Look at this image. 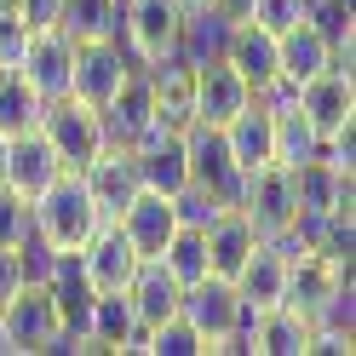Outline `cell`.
Instances as JSON below:
<instances>
[{
	"label": "cell",
	"mask_w": 356,
	"mask_h": 356,
	"mask_svg": "<svg viewBox=\"0 0 356 356\" xmlns=\"http://www.w3.org/2000/svg\"><path fill=\"white\" fill-rule=\"evenodd\" d=\"M47 287H52V305H58V322H63V333H70V339L81 345V333H86V316H92V299H98V287L86 282L81 248H58V253H52Z\"/></svg>",
	"instance_id": "14"
},
{
	"label": "cell",
	"mask_w": 356,
	"mask_h": 356,
	"mask_svg": "<svg viewBox=\"0 0 356 356\" xmlns=\"http://www.w3.org/2000/svg\"><path fill=\"white\" fill-rule=\"evenodd\" d=\"M58 172H63V161H58V149L40 138V127L12 132V138H6V172H0V184H6V190H17L24 202H35V195L47 190Z\"/></svg>",
	"instance_id": "15"
},
{
	"label": "cell",
	"mask_w": 356,
	"mask_h": 356,
	"mask_svg": "<svg viewBox=\"0 0 356 356\" xmlns=\"http://www.w3.org/2000/svg\"><path fill=\"white\" fill-rule=\"evenodd\" d=\"M17 287H24V264H17V248H6V241H0V305H6Z\"/></svg>",
	"instance_id": "40"
},
{
	"label": "cell",
	"mask_w": 356,
	"mask_h": 356,
	"mask_svg": "<svg viewBox=\"0 0 356 356\" xmlns=\"http://www.w3.org/2000/svg\"><path fill=\"white\" fill-rule=\"evenodd\" d=\"M115 225L127 230V241L138 248V259H155L167 248V236L178 230V207H172V195H161V190H132V202L115 213Z\"/></svg>",
	"instance_id": "18"
},
{
	"label": "cell",
	"mask_w": 356,
	"mask_h": 356,
	"mask_svg": "<svg viewBox=\"0 0 356 356\" xmlns=\"http://www.w3.org/2000/svg\"><path fill=\"white\" fill-rule=\"evenodd\" d=\"M241 339H248V356H305L310 322L293 305H270V310H253V322H248Z\"/></svg>",
	"instance_id": "25"
},
{
	"label": "cell",
	"mask_w": 356,
	"mask_h": 356,
	"mask_svg": "<svg viewBox=\"0 0 356 356\" xmlns=\"http://www.w3.org/2000/svg\"><path fill=\"white\" fill-rule=\"evenodd\" d=\"M0 172H6V132H0Z\"/></svg>",
	"instance_id": "44"
},
{
	"label": "cell",
	"mask_w": 356,
	"mask_h": 356,
	"mask_svg": "<svg viewBox=\"0 0 356 356\" xmlns=\"http://www.w3.org/2000/svg\"><path fill=\"white\" fill-rule=\"evenodd\" d=\"M299 17H305V0H253V24H264L270 35L293 29Z\"/></svg>",
	"instance_id": "38"
},
{
	"label": "cell",
	"mask_w": 356,
	"mask_h": 356,
	"mask_svg": "<svg viewBox=\"0 0 356 356\" xmlns=\"http://www.w3.org/2000/svg\"><path fill=\"white\" fill-rule=\"evenodd\" d=\"M17 17H24L29 29H47L58 17V0H17Z\"/></svg>",
	"instance_id": "41"
},
{
	"label": "cell",
	"mask_w": 356,
	"mask_h": 356,
	"mask_svg": "<svg viewBox=\"0 0 356 356\" xmlns=\"http://www.w3.org/2000/svg\"><path fill=\"white\" fill-rule=\"evenodd\" d=\"M81 264H86V282H92L98 293H115V287H127L132 270H138V248L127 241V230L115 225V218H104V225L86 236Z\"/></svg>",
	"instance_id": "16"
},
{
	"label": "cell",
	"mask_w": 356,
	"mask_h": 356,
	"mask_svg": "<svg viewBox=\"0 0 356 356\" xmlns=\"http://www.w3.org/2000/svg\"><path fill=\"white\" fill-rule=\"evenodd\" d=\"M81 350L149 356V327H144L138 316H132V299H127V287H115V293H98V299H92V316H86Z\"/></svg>",
	"instance_id": "9"
},
{
	"label": "cell",
	"mask_w": 356,
	"mask_h": 356,
	"mask_svg": "<svg viewBox=\"0 0 356 356\" xmlns=\"http://www.w3.org/2000/svg\"><path fill=\"white\" fill-rule=\"evenodd\" d=\"M241 213H248V225H253L264 241L287 236V230H293V218H299V202H293V172H287L282 161L248 172V190H241Z\"/></svg>",
	"instance_id": "8"
},
{
	"label": "cell",
	"mask_w": 356,
	"mask_h": 356,
	"mask_svg": "<svg viewBox=\"0 0 356 356\" xmlns=\"http://www.w3.org/2000/svg\"><path fill=\"white\" fill-rule=\"evenodd\" d=\"M230 17H218L213 6H190L184 12V35H178V58L190 63H207V58H225V40H230Z\"/></svg>",
	"instance_id": "30"
},
{
	"label": "cell",
	"mask_w": 356,
	"mask_h": 356,
	"mask_svg": "<svg viewBox=\"0 0 356 356\" xmlns=\"http://www.w3.org/2000/svg\"><path fill=\"white\" fill-rule=\"evenodd\" d=\"M293 172V202L299 213H350L356 190H350V172H339L327 155H310V161L287 167Z\"/></svg>",
	"instance_id": "22"
},
{
	"label": "cell",
	"mask_w": 356,
	"mask_h": 356,
	"mask_svg": "<svg viewBox=\"0 0 356 356\" xmlns=\"http://www.w3.org/2000/svg\"><path fill=\"white\" fill-rule=\"evenodd\" d=\"M86 178V190H92V202L104 218H115L127 202H132V190H138V167H132V149H115V144H104L92 161L81 167Z\"/></svg>",
	"instance_id": "24"
},
{
	"label": "cell",
	"mask_w": 356,
	"mask_h": 356,
	"mask_svg": "<svg viewBox=\"0 0 356 356\" xmlns=\"http://www.w3.org/2000/svg\"><path fill=\"white\" fill-rule=\"evenodd\" d=\"M132 167H138V184L144 190H161V195H178L190 184V161H184V132H172L155 121L138 144H132Z\"/></svg>",
	"instance_id": "11"
},
{
	"label": "cell",
	"mask_w": 356,
	"mask_h": 356,
	"mask_svg": "<svg viewBox=\"0 0 356 356\" xmlns=\"http://www.w3.org/2000/svg\"><path fill=\"white\" fill-rule=\"evenodd\" d=\"M178 6H184V12H190V6H207V0H178Z\"/></svg>",
	"instance_id": "45"
},
{
	"label": "cell",
	"mask_w": 356,
	"mask_h": 356,
	"mask_svg": "<svg viewBox=\"0 0 356 356\" xmlns=\"http://www.w3.org/2000/svg\"><path fill=\"white\" fill-rule=\"evenodd\" d=\"M327 63H333V47H327V40L305 24V17H299L293 29H282V35H276V70H282V81H287V86L316 81Z\"/></svg>",
	"instance_id": "27"
},
{
	"label": "cell",
	"mask_w": 356,
	"mask_h": 356,
	"mask_svg": "<svg viewBox=\"0 0 356 356\" xmlns=\"http://www.w3.org/2000/svg\"><path fill=\"white\" fill-rule=\"evenodd\" d=\"M202 236H207V270L213 276H236L241 264H248L253 241H259V230L248 225V213H241V207H225Z\"/></svg>",
	"instance_id": "28"
},
{
	"label": "cell",
	"mask_w": 356,
	"mask_h": 356,
	"mask_svg": "<svg viewBox=\"0 0 356 356\" xmlns=\"http://www.w3.org/2000/svg\"><path fill=\"white\" fill-rule=\"evenodd\" d=\"M253 98V86L241 81L225 58H207V63H195V121H207V127H225L236 109H248Z\"/></svg>",
	"instance_id": "23"
},
{
	"label": "cell",
	"mask_w": 356,
	"mask_h": 356,
	"mask_svg": "<svg viewBox=\"0 0 356 356\" xmlns=\"http://www.w3.org/2000/svg\"><path fill=\"white\" fill-rule=\"evenodd\" d=\"M178 316H184L195 333H202V345L213 350L218 339H241L248 333V322H253V305H241V293H236V282L230 276H202V282H190L184 287V299H178ZM248 345V339H241Z\"/></svg>",
	"instance_id": "2"
},
{
	"label": "cell",
	"mask_w": 356,
	"mask_h": 356,
	"mask_svg": "<svg viewBox=\"0 0 356 356\" xmlns=\"http://www.w3.org/2000/svg\"><path fill=\"white\" fill-rule=\"evenodd\" d=\"M40 138H47L58 149L63 172H81L92 155L104 149V127H98V109L81 104L75 92L63 98H47V109H40Z\"/></svg>",
	"instance_id": "4"
},
{
	"label": "cell",
	"mask_w": 356,
	"mask_h": 356,
	"mask_svg": "<svg viewBox=\"0 0 356 356\" xmlns=\"http://www.w3.org/2000/svg\"><path fill=\"white\" fill-rule=\"evenodd\" d=\"M225 63L253 86V98L270 92V86L282 81V70H276V35L264 29V24H253V17L230 29V40H225Z\"/></svg>",
	"instance_id": "21"
},
{
	"label": "cell",
	"mask_w": 356,
	"mask_h": 356,
	"mask_svg": "<svg viewBox=\"0 0 356 356\" xmlns=\"http://www.w3.org/2000/svg\"><path fill=\"white\" fill-rule=\"evenodd\" d=\"M132 75V52L121 40H75V63H70V92L81 104H104L115 86Z\"/></svg>",
	"instance_id": "10"
},
{
	"label": "cell",
	"mask_w": 356,
	"mask_h": 356,
	"mask_svg": "<svg viewBox=\"0 0 356 356\" xmlns=\"http://www.w3.org/2000/svg\"><path fill=\"white\" fill-rule=\"evenodd\" d=\"M29 213H35V230L47 236L52 248H86V236L104 225V213H98V202H92V190H86L81 172H58L29 202Z\"/></svg>",
	"instance_id": "1"
},
{
	"label": "cell",
	"mask_w": 356,
	"mask_h": 356,
	"mask_svg": "<svg viewBox=\"0 0 356 356\" xmlns=\"http://www.w3.org/2000/svg\"><path fill=\"white\" fill-rule=\"evenodd\" d=\"M287 270H293V253H287V241H253V253L248 264L230 276L236 282V293L241 305H253V310H270V305H287Z\"/></svg>",
	"instance_id": "13"
},
{
	"label": "cell",
	"mask_w": 356,
	"mask_h": 356,
	"mask_svg": "<svg viewBox=\"0 0 356 356\" xmlns=\"http://www.w3.org/2000/svg\"><path fill=\"white\" fill-rule=\"evenodd\" d=\"M52 24L70 40H121V0H58Z\"/></svg>",
	"instance_id": "29"
},
{
	"label": "cell",
	"mask_w": 356,
	"mask_h": 356,
	"mask_svg": "<svg viewBox=\"0 0 356 356\" xmlns=\"http://www.w3.org/2000/svg\"><path fill=\"white\" fill-rule=\"evenodd\" d=\"M29 47V24L24 17H0V70H17Z\"/></svg>",
	"instance_id": "39"
},
{
	"label": "cell",
	"mask_w": 356,
	"mask_h": 356,
	"mask_svg": "<svg viewBox=\"0 0 356 356\" xmlns=\"http://www.w3.org/2000/svg\"><path fill=\"white\" fill-rule=\"evenodd\" d=\"M155 259L172 270L178 287H190V282H202V276H207V236L195 230V225H178V230L167 236V248L155 253Z\"/></svg>",
	"instance_id": "33"
},
{
	"label": "cell",
	"mask_w": 356,
	"mask_h": 356,
	"mask_svg": "<svg viewBox=\"0 0 356 356\" xmlns=\"http://www.w3.org/2000/svg\"><path fill=\"white\" fill-rule=\"evenodd\" d=\"M305 24L316 29L327 47H345L356 40V24H350V0H305Z\"/></svg>",
	"instance_id": "34"
},
{
	"label": "cell",
	"mask_w": 356,
	"mask_h": 356,
	"mask_svg": "<svg viewBox=\"0 0 356 356\" xmlns=\"http://www.w3.org/2000/svg\"><path fill=\"white\" fill-rule=\"evenodd\" d=\"M98 127H104V144H115V149H132L155 127V92H149L144 63H132V75L98 104Z\"/></svg>",
	"instance_id": "7"
},
{
	"label": "cell",
	"mask_w": 356,
	"mask_h": 356,
	"mask_svg": "<svg viewBox=\"0 0 356 356\" xmlns=\"http://www.w3.org/2000/svg\"><path fill=\"white\" fill-rule=\"evenodd\" d=\"M127 299H132V316H138L144 327H155V322L178 316L184 287L172 282V270H167L161 259H138V270H132V282H127Z\"/></svg>",
	"instance_id": "26"
},
{
	"label": "cell",
	"mask_w": 356,
	"mask_h": 356,
	"mask_svg": "<svg viewBox=\"0 0 356 356\" xmlns=\"http://www.w3.org/2000/svg\"><path fill=\"white\" fill-rule=\"evenodd\" d=\"M149 356H207V345L184 316H167L149 327Z\"/></svg>",
	"instance_id": "35"
},
{
	"label": "cell",
	"mask_w": 356,
	"mask_h": 356,
	"mask_svg": "<svg viewBox=\"0 0 356 356\" xmlns=\"http://www.w3.org/2000/svg\"><path fill=\"white\" fill-rule=\"evenodd\" d=\"M144 70H149V92H155V121L184 132L195 121V63L172 52V58L144 63Z\"/></svg>",
	"instance_id": "19"
},
{
	"label": "cell",
	"mask_w": 356,
	"mask_h": 356,
	"mask_svg": "<svg viewBox=\"0 0 356 356\" xmlns=\"http://www.w3.org/2000/svg\"><path fill=\"white\" fill-rule=\"evenodd\" d=\"M184 35V6L178 0H121V47L132 63H155L178 52Z\"/></svg>",
	"instance_id": "5"
},
{
	"label": "cell",
	"mask_w": 356,
	"mask_h": 356,
	"mask_svg": "<svg viewBox=\"0 0 356 356\" xmlns=\"http://www.w3.org/2000/svg\"><path fill=\"white\" fill-rule=\"evenodd\" d=\"M35 230V213H29V202L17 190H6L0 184V241H6V248H17V241H24Z\"/></svg>",
	"instance_id": "36"
},
{
	"label": "cell",
	"mask_w": 356,
	"mask_h": 356,
	"mask_svg": "<svg viewBox=\"0 0 356 356\" xmlns=\"http://www.w3.org/2000/svg\"><path fill=\"white\" fill-rule=\"evenodd\" d=\"M0 356H12V339H6V322H0Z\"/></svg>",
	"instance_id": "43"
},
{
	"label": "cell",
	"mask_w": 356,
	"mask_h": 356,
	"mask_svg": "<svg viewBox=\"0 0 356 356\" xmlns=\"http://www.w3.org/2000/svg\"><path fill=\"white\" fill-rule=\"evenodd\" d=\"M293 104H299V115L316 127V138H327V132H339L345 121H356V75L327 63L316 81L293 86Z\"/></svg>",
	"instance_id": "12"
},
{
	"label": "cell",
	"mask_w": 356,
	"mask_h": 356,
	"mask_svg": "<svg viewBox=\"0 0 356 356\" xmlns=\"http://www.w3.org/2000/svg\"><path fill=\"white\" fill-rule=\"evenodd\" d=\"M0 322H6L12 356H40V350H52V339L63 333L58 305H52V287H47V282H24L6 305H0Z\"/></svg>",
	"instance_id": "6"
},
{
	"label": "cell",
	"mask_w": 356,
	"mask_h": 356,
	"mask_svg": "<svg viewBox=\"0 0 356 356\" xmlns=\"http://www.w3.org/2000/svg\"><path fill=\"white\" fill-rule=\"evenodd\" d=\"M40 109H47V98L29 86L24 70H0V132H6V138L40 127Z\"/></svg>",
	"instance_id": "31"
},
{
	"label": "cell",
	"mask_w": 356,
	"mask_h": 356,
	"mask_svg": "<svg viewBox=\"0 0 356 356\" xmlns=\"http://www.w3.org/2000/svg\"><path fill=\"white\" fill-rule=\"evenodd\" d=\"M70 63H75V40L58 24L29 29V47H24V63H17V70L29 75V86L40 98H63L70 92Z\"/></svg>",
	"instance_id": "17"
},
{
	"label": "cell",
	"mask_w": 356,
	"mask_h": 356,
	"mask_svg": "<svg viewBox=\"0 0 356 356\" xmlns=\"http://www.w3.org/2000/svg\"><path fill=\"white\" fill-rule=\"evenodd\" d=\"M172 207H178V225H195V230H207L213 218L225 213L207 190H195V184H184V190H178V195H172Z\"/></svg>",
	"instance_id": "37"
},
{
	"label": "cell",
	"mask_w": 356,
	"mask_h": 356,
	"mask_svg": "<svg viewBox=\"0 0 356 356\" xmlns=\"http://www.w3.org/2000/svg\"><path fill=\"white\" fill-rule=\"evenodd\" d=\"M270 115H276V161H282V167H299V161H310V155H322L316 127L299 115V104H293V98L276 104Z\"/></svg>",
	"instance_id": "32"
},
{
	"label": "cell",
	"mask_w": 356,
	"mask_h": 356,
	"mask_svg": "<svg viewBox=\"0 0 356 356\" xmlns=\"http://www.w3.org/2000/svg\"><path fill=\"white\" fill-rule=\"evenodd\" d=\"M218 132H225V144H230L241 172H259V167L276 161V115H270V104L248 98V109H236Z\"/></svg>",
	"instance_id": "20"
},
{
	"label": "cell",
	"mask_w": 356,
	"mask_h": 356,
	"mask_svg": "<svg viewBox=\"0 0 356 356\" xmlns=\"http://www.w3.org/2000/svg\"><path fill=\"white\" fill-rule=\"evenodd\" d=\"M207 6L218 17H230V24H248V17H253V0H207Z\"/></svg>",
	"instance_id": "42"
},
{
	"label": "cell",
	"mask_w": 356,
	"mask_h": 356,
	"mask_svg": "<svg viewBox=\"0 0 356 356\" xmlns=\"http://www.w3.org/2000/svg\"><path fill=\"white\" fill-rule=\"evenodd\" d=\"M184 161H190V184L207 190L218 207H241V190H248V172L236 167V155L225 144V132L207 121L184 127Z\"/></svg>",
	"instance_id": "3"
}]
</instances>
